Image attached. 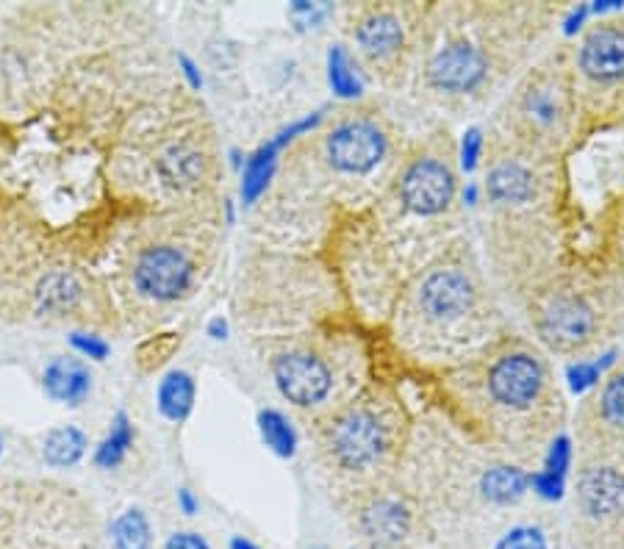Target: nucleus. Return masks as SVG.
<instances>
[{
    "label": "nucleus",
    "instance_id": "f3484780",
    "mask_svg": "<svg viewBox=\"0 0 624 549\" xmlns=\"http://www.w3.org/2000/svg\"><path fill=\"white\" fill-rule=\"evenodd\" d=\"M156 177L167 192L173 194H192L208 186L214 172V155L208 150L206 136L197 125L181 128L173 139L158 148Z\"/></svg>",
    "mask_w": 624,
    "mask_h": 549
},
{
    "label": "nucleus",
    "instance_id": "412c9836",
    "mask_svg": "<svg viewBox=\"0 0 624 549\" xmlns=\"http://www.w3.org/2000/svg\"><path fill=\"white\" fill-rule=\"evenodd\" d=\"M325 75H328L330 92L347 103L367 100V75L356 61L352 50L345 42H334L325 53Z\"/></svg>",
    "mask_w": 624,
    "mask_h": 549
},
{
    "label": "nucleus",
    "instance_id": "0eeeda50",
    "mask_svg": "<svg viewBox=\"0 0 624 549\" xmlns=\"http://www.w3.org/2000/svg\"><path fill=\"white\" fill-rule=\"evenodd\" d=\"M408 148L400 122L375 100L347 103L297 144L295 159L308 189L330 209H339V222L372 203L389 183Z\"/></svg>",
    "mask_w": 624,
    "mask_h": 549
},
{
    "label": "nucleus",
    "instance_id": "e433bc0d",
    "mask_svg": "<svg viewBox=\"0 0 624 549\" xmlns=\"http://www.w3.org/2000/svg\"><path fill=\"white\" fill-rule=\"evenodd\" d=\"M228 549H262V547H258V543H253L250 538H245V536H234V538H231Z\"/></svg>",
    "mask_w": 624,
    "mask_h": 549
},
{
    "label": "nucleus",
    "instance_id": "9b49d317",
    "mask_svg": "<svg viewBox=\"0 0 624 549\" xmlns=\"http://www.w3.org/2000/svg\"><path fill=\"white\" fill-rule=\"evenodd\" d=\"M269 375L286 403L314 416L336 408L372 380L369 353L358 331L306 333L269 355Z\"/></svg>",
    "mask_w": 624,
    "mask_h": 549
},
{
    "label": "nucleus",
    "instance_id": "9d476101",
    "mask_svg": "<svg viewBox=\"0 0 624 549\" xmlns=\"http://www.w3.org/2000/svg\"><path fill=\"white\" fill-rule=\"evenodd\" d=\"M577 89L572 42H557L505 89L489 131L535 153L566 159L577 148Z\"/></svg>",
    "mask_w": 624,
    "mask_h": 549
},
{
    "label": "nucleus",
    "instance_id": "72a5a7b5",
    "mask_svg": "<svg viewBox=\"0 0 624 549\" xmlns=\"http://www.w3.org/2000/svg\"><path fill=\"white\" fill-rule=\"evenodd\" d=\"M178 67H181V75L186 78V83H190V89H195V92H201L203 89V72L201 67H197V61L192 59V55L186 53H178Z\"/></svg>",
    "mask_w": 624,
    "mask_h": 549
},
{
    "label": "nucleus",
    "instance_id": "7ed1b4c3",
    "mask_svg": "<svg viewBox=\"0 0 624 549\" xmlns=\"http://www.w3.org/2000/svg\"><path fill=\"white\" fill-rule=\"evenodd\" d=\"M480 170L485 272L500 299L519 308L574 250L566 159L535 153L485 128Z\"/></svg>",
    "mask_w": 624,
    "mask_h": 549
},
{
    "label": "nucleus",
    "instance_id": "aec40b11",
    "mask_svg": "<svg viewBox=\"0 0 624 549\" xmlns=\"http://www.w3.org/2000/svg\"><path fill=\"white\" fill-rule=\"evenodd\" d=\"M42 386L51 399L79 408L92 392L90 366L81 358H53L42 372Z\"/></svg>",
    "mask_w": 624,
    "mask_h": 549
},
{
    "label": "nucleus",
    "instance_id": "1a4fd4ad",
    "mask_svg": "<svg viewBox=\"0 0 624 549\" xmlns=\"http://www.w3.org/2000/svg\"><path fill=\"white\" fill-rule=\"evenodd\" d=\"M519 311L528 336L550 358H589L624 333V303L577 247L530 288Z\"/></svg>",
    "mask_w": 624,
    "mask_h": 549
},
{
    "label": "nucleus",
    "instance_id": "20e7f679",
    "mask_svg": "<svg viewBox=\"0 0 624 549\" xmlns=\"http://www.w3.org/2000/svg\"><path fill=\"white\" fill-rule=\"evenodd\" d=\"M555 20L552 3H430L408 87L447 114L480 109L528 70Z\"/></svg>",
    "mask_w": 624,
    "mask_h": 549
},
{
    "label": "nucleus",
    "instance_id": "473e14b6",
    "mask_svg": "<svg viewBox=\"0 0 624 549\" xmlns=\"http://www.w3.org/2000/svg\"><path fill=\"white\" fill-rule=\"evenodd\" d=\"M164 549H214V547L201 536V532L178 530V532H173V536H167Z\"/></svg>",
    "mask_w": 624,
    "mask_h": 549
},
{
    "label": "nucleus",
    "instance_id": "b1692460",
    "mask_svg": "<svg viewBox=\"0 0 624 549\" xmlns=\"http://www.w3.org/2000/svg\"><path fill=\"white\" fill-rule=\"evenodd\" d=\"M258 433H262L264 447L278 458H295L297 447H300V436L297 427L284 410L278 408H262L258 410Z\"/></svg>",
    "mask_w": 624,
    "mask_h": 549
},
{
    "label": "nucleus",
    "instance_id": "393cba45",
    "mask_svg": "<svg viewBox=\"0 0 624 549\" xmlns=\"http://www.w3.org/2000/svg\"><path fill=\"white\" fill-rule=\"evenodd\" d=\"M134 421H131V416L125 414V410H117L112 419V427H109V433L103 436V441L98 444L95 449V466L98 469H117V466H123V460L129 458L131 447H134Z\"/></svg>",
    "mask_w": 624,
    "mask_h": 549
},
{
    "label": "nucleus",
    "instance_id": "f8f14e48",
    "mask_svg": "<svg viewBox=\"0 0 624 549\" xmlns=\"http://www.w3.org/2000/svg\"><path fill=\"white\" fill-rule=\"evenodd\" d=\"M430 3H356L345 11L347 48L361 64L364 75L383 89L400 92L411 83Z\"/></svg>",
    "mask_w": 624,
    "mask_h": 549
},
{
    "label": "nucleus",
    "instance_id": "6ab92c4d",
    "mask_svg": "<svg viewBox=\"0 0 624 549\" xmlns=\"http://www.w3.org/2000/svg\"><path fill=\"white\" fill-rule=\"evenodd\" d=\"M624 303V183L605 200L594 222V238L580 250Z\"/></svg>",
    "mask_w": 624,
    "mask_h": 549
},
{
    "label": "nucleus",
    "instance_id": "4468645a",
    "mask_svg": "<svg viewBox=\"0 0 624 549\" xmlns=\"http://www.w3.org/2000/svg\"><path fill=\"white\" fill-rule=\"evenodd\" d=\"M569 497L577 547L624 541V444L574 438Z\"/></svg>",
    "mask_w": 624,
    "mask_h": 549
},
{
    "label": "nucleus",
    "instance_id": "cd10ccee",
    "mask_svg": "<svg viewBox=\"0 0 624 549\" xmlns=\"http://www.w3.org/2000/svg\"><path fill=\"white\" fill-rule=\"evenodd\" d=\"M491 549H552V536L541 521H516L497 536Z\"/></svg>",
    "mask_w": 624,
    "mask_h": 549
},
{
    "label": "nucleus",
    "instance_id": "2f4dec72",
    "mask_svg": "<svg viewBox=\"0 0 624 549\" xmlns=\"http://www.w3.org/2000/svg\"><path fill=\"white\" fill-rule=\"evenodd\" d=\"M330 6L328 3H308V0H297V3L289 6V14L295 17L297 22H311V26H317V22H323L325 17L330 14Z\"/></svg>",
    "mask_w": 624,
    "mask_h": 549
},
{
    "label": "nucleus",
    "instance_id": "6e6552de",
    "mask_svg": "<svg viewBox=\"0 0 624 549\" xmlns=\"http://www.w3.org/2000/svg\"><path fill=\"white\" fill-rule=\"evenodd\" d=\"M413 421L400 388L383 377H372L345 403L314 416L317 460L339 499L400 475Z\"/></svg>",
    "mask_w": 624,
    "mask_h": 549
},
{
    "label": "nucleus",
    "instance_id": "ea45409f",
    "mask_svg": "<svg viewBox=\"0 0 624 549\" xmlns=\"http://www.w3.org/2000/svg\"><path fill=\"white\" fill-rule=\"evenodd\" d=\"M622 125H624V122H622Z\"/></svg>",
    "mask_w": 624,
    "mask_h": 549
},
{
    "label": "nucleus",
    "instance_id": "c85d7f7f",
    "mask_svg": "<svg viewBox=\"0 0 624 549\" xmlns=\"http://www.w3.org/2000/svg\"><path fill=\"white\" fill-rule=\"evenodd\" d=\"M485 155V128L469 125L456 142V161L461 175H472L480 170Z\"/></svg>",
    "mask_w": 624,
    "mask_h": 549
},
{
    "label": "nucleus",
    "instance_id": "f704fd0d",
    "mask_svg": "<svg viewBox=\"0 0 624 549\" xmlns=\"http://www.w3.org/2000/svg\"><path fill=\"white\" fill-rule=\"evenodd\" d=\"M175 502H178V510L184 516H197L201 514V499L195 497V491L192 488H178V494H175Z\"/></svg>",
    "mask_w": 624,
    "mask_h": 549
},
{
    "label": "nucleus",
    "instance_id": "a878e982",
    "mask_svg": "<svg viewBox=\"0 0 624 549\" xmlns=\"http://www.w3.org/2000/svg\"><path fill=\"white\" fill-rule=\"evenodd\" d=\"M114 549H151L153 547V530L151 519L142 508H125L123 514L114 516L112 527H109Z\"/></svg>",
    "mask_w": 624,
    "mask_h": 549
},
{
    "label": "nucleus",
    "instance_id": "ddd939ff",
    "mask_svg": "<svg viewBox=\"0 0 624 549\" xmlns=\"http://www.w3.org/2000/svg\"><path fill=\"white\" fill-rule=\"evenodd\" d=\"M577 89V148L624 122V14L589 22L572 42Z\"/></svg>",
    "mask_w": 624,
    "mask_h": 549
},
{
    "label": "nucleus",
    "instance_id": "bb28decb",
    "mask_svg": "<svg viewBox=\"0 0 624 549\" xmlns=\"http://www.w3.org/2000/svg\"><path fill=\"white\" fill-rule=\"evenodd\" d=\"M40 305L45 311H68L79 303L81 286L68 272H53L40 283Z\"/></svg>",
    "mask_w": 624,
    "mask_h": 549
},
{
    "label": "nucleus",
    "instance_id": "f03ea898",
    "mask_svg": "<svg viewBox=\"0 0 624 549\" xmlns=\"http://www.w3.org/2000/svg\"><path fill=\"white\" fill-rule=\"evenodd\" d=\"M430 410L461 436L519 466L539 464L566 425V397L552 360L513 327L450 369L424 375Z\"/></svg>",
    "mask_w": 624,
    "mask_h": 549
},
{
    "label": "nucleus",
    "instance_id": "a211bd4d",
    "mask_svg": "<svg viewBox=\"0 0 624 549\" xmlns=\"http://www.w3.org/2000/svg\"><path fill=\"white\" fill-rule=\"evenodd\" d=\"M572 438H602L624 444V355L577 405Z\"/></svg>",
    "mask_w": 624,
    "mask_h": 549
},
{
    "label": "nucleus",
    "instance_id": "4c0bfd02",
    "mask_svg": "<svg viewBox=\"0 0 624 549\" xmlns=\"http://www.w3.org/2000/svg\"><path fill=\"white\" fill-rule=\"evenodd\" d=\"M580 549H624V541H611V543H591V547Z\"/></svg>",
    "mask_w": 624,
    "mask_h": 549
},
{
    "label": "nucleus",
    "instance_id": "dca6fc26",
    "mask_svg": "<svg viewBox=\"0 0 624 549\" xmlns=\"http://www.w3.org/2000/svg\"><path fill=\"white\" fill-rule=\"evenodd\" d=\"M206 266V238H158L136 253L131 283L145 299L175 305L197 288Z\"/></svg>",
    "mask_w": 624,
    "mask_h": 549
},
{
    "label": "nucleus",
    "instance_id": "f257e3e1",
    "mask_svg": "<svg viewBox=\"0 0 624 549\" xmlns=\"http://www.w3.org/2000/svg\"><path fill=\"white\" fill-rule=\"evenodd\" d=\"M461 170L444 125L408 139L378 197L334 225V275L361 325H383L402 283L463 236Z\"/></svg>",
    "mask_w": 624,
    "mask_h": 549
},
{
    "label": "nucleus",
    "instance_id": "4be33fe9",
    "mask_svg": "<svg viewBox=\"0 0 624 549\" xmlns=\"http://www.w3.org/2000/svg\"><path fill=\"white\" fill-rule=\"evenodd\" d=\"M197 399V383L192 377V372L186 369H173L158 380L156 388V405L158 414L164 416L173 425L190 419V414L195 410Z\"/></svg>",
    "mask_w": 624,
    "mask_h": 549
},
{
    "label": "nucleus",
    "instance_id": "5701e85b",
    "mask_svg": "<svg viewBox=\"0 0 624 549\" xmlns=\"http://www.w3.org/2000/svg\"><path fill=\"white\" fill-rule=\"evenodd\" d=\"M86 447H90V438H86V433L81 430V427H53L45 436V441H42V458H45L53 469H70V466H75L84 458Z\"/></svg>",
    "mask_w": 624,
    "mask_h": 549
},
{
    "label": "nucleus",
    "instance_id": "423d86ee",
    "mask_svg": "<svg viewBox=\"0 0 624 549\" xmlns=\"http://www.w3.org/2000/svg\"><path fill=\"white\" fill-rule=\"evenodd\" d=\"M433 525L436 516L505 514L530 494V469L469 441L436 410L413 421L400 469Z\"/></svg>",
    "mask_w": 624,
    "mask_h": 549
},
{
    "label": "nucleus",
    "instance_id": "58836bf2",
    "mask_svg": "<svg viewBox=\"0 0 624 549\" xmlns=\"http://www.w3.org/2000/svg\"><path fill=\"white\" fill-rule=\"evenodd\" d=\"M0 455H3V438H0Z\"/></svg>",
    "mask_w": 624,
    "mask_h": 549
},
{
    "label": "nucleus",
    "instance_id": "c756f323",
    "mask_svg": "<svg viewBox=\"0 0 624 549\" xmlns=\"http://www.w3.org/2000/svg\"><path fill=\"white\" fill-rule=\"evenodd\" d=\"M70 347L90 360H106L109 353H112V347H109L106 338L95 336V333H84V331L70 333Z\"/></svg>",
    "mask_w": 624,
    "mask_h": 549
},
{
    "label": "nucleus",
    "instance_id": "a19ab883",
    "mask_svg": "<svg viewBox=\"0 0 624 549\" xmlns=\"http://www.w3.org/2000/svg\"><path fill=\"white\" fill-rule=\"evenodd\" d=\"M622 183H624V181H622Z\"/></svg>",
    "mask_w": 624,
    "mask_h": 549
},
{
    "label": "nucleus",
    "instance_id": "2eb2a0df",
    "mask_svg": "<svg viewBox=\"0 0 624 549\" xmlns=\"http://www.w3.org/2000/svg\"><path fill=\"white\" fill-rule=\"evenodd\" d=\"M352 530L369 549H408L430 532L422 502L402 475L341 499Z\"/></svg>",
    "mask_w": 624,
    "mask_h": 549
},
{
    "label": "nucleus",
    "instance_id": "39448f33",
    "mask_svg": "<svg viewBox=\"0 0 624 549\" xmlns=\"http://www.w3.org/2000/svg\"><path fill=\"white\" fill-rule=\"evenodd\" d=\"M380 327L397 358L424 377L467 360L511 322L463 233L402 283Z\"/></svg>",
    "mask_w": 624,
    "mask_h": 549
},
{
    "label": "nucleus",
    "instance_id": "c9c22d12",
    "mask_svg": "<svg viewBox=\"0 0 624 549\" xmlns=\"http://www.w3.org/2000/svg\"><path fill=\"white\" fill-rule=\"evenodd\" d=\"M228 331L231 327L225 316H214V319H208L206 325V333L214 338V342H225V338H228Z\"/></svg>",
    "mask_w": 624,
    "mask_h": 549
},
{
    "label": "nucleus",
    "instance_id": "7c9ffc66",
    "mask_svg": "<svg viewBox=\"0 0 624 549\" xmlns=\"http://www.w3.org/2000/svg\"><path fill=\"white\" fill-rule=\"evenodd\" d=\"M589 17H591V9L589 3H577L572 6V9L561 11V33L563 39H577L580 33H583V28L589 26Z\"/></svg>",
    "mask_w": 624,
    "mask_h": 549
}]
</instances>
